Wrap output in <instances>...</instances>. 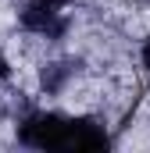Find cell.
<instances>
[{"mask_svg":"<svg viewBox=\"0 0 150 153\" xmlns=\"http://www.w3.org/2000/svg\"><path fill=\"white\" fill-rule=\"evenodd\" d=\"M18 139L32 150H104L111 139L89 117H68L57 111H36L18 125Z\"/></svg>","mask_w":150,"mask_h":153,"instance_id":"obj_1","label":"cell"},{"mask_svg":"<svg viewBox=\"0 0 150 153\" xmlns=\"http://www.w3.org/2000/svg\"><path fill=\"white\" fill-rule=\"evenodd\" d=\"M68 0H29L25 11H22V25L36 36H46V39H57L64 36L68 29V14H64Z\"/></svg>","mask_w":150,"mask_h":153,"instance_id":"obj_2","label":"cell"},{"mask_svg":"<svg viewBox=\"0 0 150 153\" xmlns=\"http://www.w3.org/2000/svg\"><path fill=\"white\" fill-rule=\"evenodd\" d=\"M140 61H143V68L150 71V39L143 43V50H140Z\"/></svg>","mask_w":150,"mask_h":153,"instance_id":"obj_3","label":"cell"},{"mask_svg":"<svg viewBox=\"0 0 150 153\" xmlns=\"http://www.w3.org/2000/svg\"><path fill=\"white\" fill-rule=\"evenodd\" d=\"M11 75V64H7V57H4V50H0V82Z\"/></svg>","mask_w":150,"mask_h":153,"instance_id":"obj_4","label":"cell"}]
</instances>
